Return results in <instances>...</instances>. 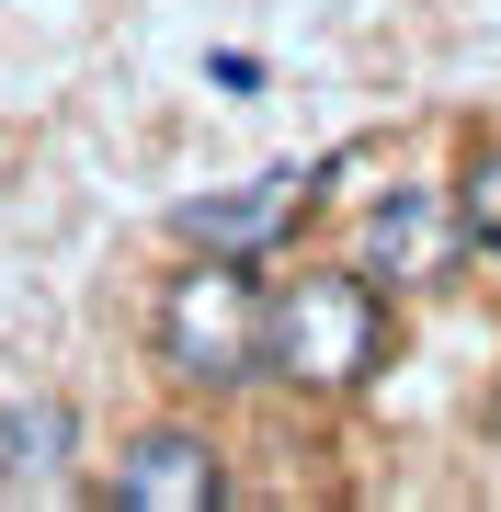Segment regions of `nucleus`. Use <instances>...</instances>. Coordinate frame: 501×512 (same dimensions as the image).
I'll use <instances>...</instances> for the list:
<instances>
[{"label":"nucleus","instance_id":"obj_7","mask_svg":"<svg viewBox=\"0 0 501 512\" xmlns=\"http://www.w3.org/2000/svg\"><path fill=\"white\" fill-rule=\"evenodd\" d=\"M456 228H467V262L501 274V137L467 148V171H456Z\"/></svg>","mask_w":501,"mask_h":512},{"label":"nucleus","instance_id":"obj_6","mask_svg":"<svg viewBox=\"0 0 501 512\" xmlns=\"http://www.w3.org/2000/svg\"><path fill=\"white\" fill-rule=\"evenodd\" d=\"M69 433H80V421L57 410V399H35V410H12V421H0V456H12V490H57V478H69Z\"/></svg>","mask_w":501,"mask_h":512},{"label":"nucleus","instance_id":"obj_5","mask_svg":"<svg viewBox=\"0 0 501 512\" xmlns=\"http://www.w3.org/2000/svg\"><path fill=\"white\" fill-rule=\"evenodd\" d=\"M297 205H308V171H262V183H240V194H194L171 228H183L194 251H240V262H262V251L285 239V217H297Z\"/></svg>","mask_w":501,"mask_h":512},{"label":"nucleus","instance_id":"obj_4","mask_svg":"<svg viewBox=\"0 0 501 512\" xmlns=\"http://www.w3.org/2000/svg\"><path fill=\"white\" fill-rule=\"evenodd\" d=\"M228 501V444L205 421H149L114 456V512H217Z\"/></svg>","mask_w":501,"mask_h":512},{"label":"nucleus","instance_id":"obj_2","mask_svg":"<svg viewBox=\"0 0 501 512\" xmlns=\"http://www.w3.org/2000/svg\"><path fill=\"white\" fill-rule=\"evenodd\" d=\"M149 365L194 399H240L262 376V274L240 251H194L149 308Z\"/></svg>","mask_w":501,"mask_h":512},{"label":"nucleus","instance_id":"obj_3","mask_svg":"<svg viewBox=\"0 0 501 512\" xmlns=\"http://www.w3.org/2000/svg\"><path fill=\"white\" fill-rule=\"evenodd\" d=\"M467 262V228H456V183H388L365 205V239H353V274L376 296H422Z\"/></svg>","mask_w":501,"mask_h":512},{"label":"nucleus","instance_id":"obj_1","mask_svg":"<svg viewBox=\"0 0 501 512\" xmlns=\"http://www.w3.org/2000/svg\"><path fill=\"white\" fill-rule=\"evenodd\" d=\"M388 365V296L353 262H297L285 285H262V376L297 399H353Z\"/></svg>","mask_w":501,"mask_h":512}]
</instances>
